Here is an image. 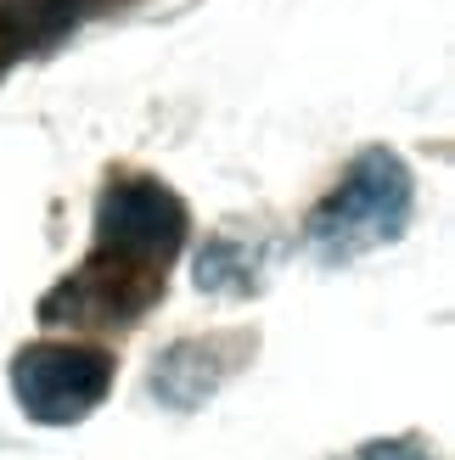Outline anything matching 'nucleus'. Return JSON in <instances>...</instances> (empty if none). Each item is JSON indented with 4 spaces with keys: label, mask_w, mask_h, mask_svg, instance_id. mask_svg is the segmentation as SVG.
Segmentation results:
<instances>
[{
    "label": "nucleus",
    "mask_w": 455,
    "mask_h": 460,
    "mask_svg": "<svg viewBox=\"0 0 455 460\" xmlns=\"http://www.w3.org/2000/svg\"><path fill=\"white\" fill-rule=\"evenodd\" d=\"M405 219H411V169L394 152L371 146V152L354 157L343 186L309 214V242L321 259L349 264L360 252L394 242L405 230Z\"/></svg>",
    "instance_id": "nucleus-2"
},
{
    "label": "nucleus",
    "mask_w": 455,
    "mask_h": 460,
    "mask_svg": "<svg viewBox=\"0 0 455 460\" xmlns=\"http://www.w3.org/2000/svg\"><path fill=\"white\" fill-rule=\"evenodd\" d=\"M349 460H433V455L416 449V444H405V438H377V444H360Z\"/></svg>",
    "instance_id": "nucleus-6"
},
{
    "label": "nucleus",
    "mask_w": 455,
    "mask_h": 460,
    "mask_svg": "<svg viewBox=\"0 0 455 460\" xmlns=\"http://www.w3.org/2000/svg\"><path fill=\"white\" fill-rule=\"evenodd\" d=\"M112 354L85 342H34L12 359V394L40 427H74L107 399Z\"/></svg>",
    "instance_id": "nucleus-3"
},
{
    "label": "nucleus",
    "mask_w": 455,
    "mask_h": 460,
    "mask_svg": "<svg viewBox=\"0 0 455 460\" xmlns=\"http://www.w3.org/2000/svg\"><path fill=\"white\" fill-rule=\"evenodd\" d=\"M247 252L231 247V242H209L197 259V287L202 292H242L247 281H254V264H242Z\"/></svg>",
    "instance_id": "nucleus-5"
},
{
    "label": "nucleus",
    "mask_w": 455,
    "mask_h": 460,
    "mask_svg": "<svg viewBox=\"0 0 455 460\" xmlns=\"http://www.w3.org/2000/svg\"><path fill=\"white\" fill-rule=\"evenodd\" d=\"M225 382L219 342H174V349L152 365V394L169 410H197L214 399V387Z\"/></svg>",
    "instance_id": "nucleus-4"
},
{
    "label": "nucleus",
    "mask_w": 455,
    "mask_h": 460,
    "mask_svg": "<svg viewBox=\"0 0 455 460\" xmlns=\"http://www.w3.org/2000/svg\"><path fill=\"white\" fill-rule=\"evenodd\" d=\"M186 242V202L157 180H119L96 208V252L57 297L45 320H129L164 287L169 259Z\"/></svg>",
    "instance_id": "nucleus-1"
}]
</instances>
